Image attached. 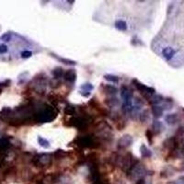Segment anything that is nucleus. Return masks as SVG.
Instances as JSON below:
<instances>
[{
	"mask_svg": "<svg viewBox=\"0 0 184 184\" xmlns=\"http://www.w3.org/2000/svg\"><path fill=\"white\" fill-rule=\"evenodd\" d=\"M57 116V111L50 106H46L43 111L35 113L34 120L39 122H50Z\"/></svg>",
	"mask_w": 184,
	"mask_h": 184,
	"instance_id": "f257e3e1",
	"label": "nucleus"
},
{
	"mask_svg": "<svg viewBox=\"0 0 184 184\" xmlns=\"http://www.w3.org/2000/svg\"><path fill=\"white\" fill-rule=\"evenodd\" d=\"M91 117L88 115L86 116H78V117H73L71 118L69 122V126H73L77 128L80 131H83L88 128V123L91 122Z\"/></svg>",
	"mask_w": 184,
	"mask_h": 184,
	"instance_id": "f03ea898",
	"label": "nucleus"
},
{
	"mask_svg": "<svg viewBox=\"0 0 184 184\" xmlns=\"http://www.w3.org/2000/svg\"><path fill=\"white\" fill-rule=\"evenodd\" d=\"M52 162V156L48 154H38L32 158V163L35 167H45Z\"/></svg>",
	"mask_w": 184,
	"mask_h": 184,
	"instance_id": "7ed1b4c3",
	"label": "nucleus"
},
{
	"mask_svg": "<svg viewBox=\"0 0 184 184\" xmlns=\"http://www.w3.org/2000/svg\"><path fill=\"white\" fill-rule=\"evenodd\" d=\"M77 145L79 147H93L95 145V141L93 139L92 136L90 135H85V136H81V137H77Z\"/></svg>",
	"mask_w": 184,
	"mask_h": 184,
	"instance_id": "20e7f679",
	"label": "nucleus"
},
{
	"mask_svg": "<svg viewBox=\"0 0 184 184\" xmlns=\"http://www.w3.org/2000/svg\"><path fill=\"white\" fill-rule=\"evenodd\" d=\"M132 82H133V84L134 85V87H135L140 92L144 93V95L145 94V97H146L147 95L152 96V95L155 93V89H154L153 88H149V87L145 86L144 84L140 83L137 79H133Z\"/></svg>",
	"mask_w": 184,
	"mask_h": 184,
	"instance_id": "39448f33",
	"label": "nucleus"
},
{
	"mask_svg": "<svg viewBox=\"0 0 184 184\" xmlns=\"http://www.w3.org/2000/svg\"><path fill=\"white\" fill-rule=\"evenodd\" d=\"M133 143V138L130 135H124L122 136L119 142H118V147L120 149H124L127 148L128 146H130Z\"/></svg>",
	"mask_w": 184,
	"mask_h": 184,
	"instance_id": "423d86ee",
	"label": "nucleus"
},
{
	"mask_svg": "<svg viewBox=\"0 0 184 184\" xmlns=\"http://www.w3.org/2000/svg\"><path fill=\"white\" fill-rule=\"evenodd\" d=\"M175 54H176V51L171 47H166L162 50V55L167 61L171 60Z\"/></svg>",
	"mask_w": 184,
	"mask_h": 184,
	"instance_id": "0eeeda50",
	"label": "nucleus"
},
{
	"mask_svg": "<svg viewBox=\"0 0 184 184\" xmlns=\"http://www.w3.org/2000/svg\"><path fill=\"white\" fill-rule=\"evenodd\" d=\"M64 77L66 81L70 82V83H74L76 81V77H77V74L75 72L74 69H69L67 70L65 74H64Z\"/></svg>",
	"mask_w": 184,
	"mask_h": 184,
	"instance_id": "6e6552de",
	"label": "nucleus"
},
{
	"mask_svg": "<svg viewBox=\"0 0 184 184\" xmlns=\"http://www.w3.org/2000/svg\"><path fill=\"white\" fill-rule=\"evenodd\" d=\"M152 128H153L152 129V133L154 132L155 134H158L164 130V125L159 121H154V122L152 124Z\"/></svg>",
	"mask_w": 184,
	"mask_h": 184,
	"instance_id": "1a4fd4ad",
	"label": "nucleus"
},
{
	"mask_svg": "<svg viewBox=\"0 0 184 184\" xmlns=\"http://www.w3.org/2000/svg\"><path fill=\"white\" fill-rule=\"evenodd\" d=\"M177 144H178V143H177V140H176L175 137L168 138L167 140L165 141V146H166L167 148L172 150V151L176 149V147H177V145H178Z\"/></svg>",
	"mask_w": 184,
	"mask_h": 184,
	"instance_id": "9d476101",
	"label": "nucleus"
},
{
	"mask_svg": "<svg viewBox=\"0 0 184 184\" xmlns=\"http://www.w3.org/2000/svg\"><path fill=\"white\" fill-rule=\"evenodd\" d=\"M165 121L168 124H175L176 122H178V116L176 113H170V114H167L165 117Z\"/></svg>",
	"mask_w": 184,
	"mask_h": 184,
	"instance_id": "9b49d317",
	"label": "nucleus"
},
{
	"mask_svg": "<svg viewBox=\"0 0 184 184\" xmlns=\"http://www.w3.org/2000/svg\"><path fill=\"white\" fill-rule=\"evenodd\" d=\"M114 27L118 30V31H121V32H124V31H126L127 30V23L124 21H122V20H118V21H115V23H114Z\"/></svg>",
	"mask_w": 184,
	"mask_h": 184,
	"instance_id": "f8f14e48",
	"label": "nucleus"
},
{
	"mask_svg": "<svg viewBox=\"0 0 184 184\" xmlns=\"http://www.w3.org/2000/svg\"><path fill=\"white\" fill-rule=\"evenodd\" d=\"M164 111V109L162 108V106H158V105H154L152 107V113L156 118H159L162 116Z\"/></svg>",
	"mask_w": 184,
	"mask_h": 184,
	"instance_id": "ddd939ff",
	"label": "nucleus"
},
{
	"mask_svg": "<svg viewBox=\"0 0 184 184\" xmlns=\"http://www.w3.org/2000/svg\"><path fill=\"white\" fill-rule=\"evenodd\" d=\"M140 152H141V155L143 157H150L152 156V153L151 151L145 145H142L141 147H140Z\"/></svg>",
	"mask_w": 184,
	"mask_h": 184,
	"instance_id": "4468645a",
	"label": "nucleus"
},
{
	"mask_svg": "<svg viewBox=\"0 0 184 184\" xmlns=\"http://www.w3.org/2000/svg\"><path fill=\"white\" fill-rule=\"evenodd\" d=\"M103 88H104L105 92H107L108 94H111V95H114L118 91V89L114 86H111V85H104Z\"/></svg>",
	"mask_w": 184,
	"mask_h": 184,
	"instance_id": "2eb2a0df",
	"label": "nucleus"
},
{
	"mask_svg": "<svg viewBox=\"0 0 184 184\" xmlns=\"http://www.w3.org/2000/svg\"><path fill=\"white\" fill-rule=\"evenodd\" d=\"M163 101H164V98L161 95H154V96H152L151 100H150V102L154 105H157Z\"/></svg>",
	"mask_w": 184,
	"mask_h": 184,
	"instance_id": "dca6fc26",
	"label": "nucleus"
},
{
	"mask_svg": "<svg viewBox=\"0 0 184 184\" xmlns=\"http://www.w3.org/2000/svg\"><path fill=\"white\" fill-rule=\"evenodd\" d=\"M81 88V91L80 93H84V92H87V94H89L90 95V91L93 89V86L90 84V83H87V84H84L80 87Z\"/></svg>",
	"mask_w": 184,
	"mask_h": 184,
	"instance_id": "f3484780",
	"label": "nucleus"
},
{
	"mask_svg": "<svg viewBox=\"0 0 184 184\" xmlns=\"http://www.w3.org/2000/svg\"><path fill=\"white\" fill-rule=\"evenodd\" d=\"M64 74L65 73H64V70H63L62 67H56L53 71V75H54V77L55 79H58L60 77H62L64 76Z\"/></svg>",
	"mask_w": 184,
	"mask_h": 184,
	"instance_id": "a211bd4d",
	"label": "nucleus"
},
{
	"mask_svg": "<svg viewBox=\"0 0 184 184\" xmlns=\"http://www.w3.org/2000/svg\"><path fill=\"white\" fill-rule=\"evenodd\" d=\"M9 145H10V143L7 138L0 139V150H6Z\"/></svg>",
	"mask_w": 184,
	"mask_h": 184,
	"instance_id": "6ab92c4d",
	"label": "nucleus"
},
{
	"mask_svg": "<svg viewBox=\"0 0 184 184\" xmlns=\"http://www.w3.org/2000/svg\"><path fill=\"white\" fill-rule=\"evenodd\" d=\"M52 56H54V58H56L57 60L61 61V62H64L65 64L66 65H76V62L75 61H71V60H68V59H65V58H62L60 56H58L57 54H51Z\"/></svg>",
	"mask_w": 184,
	"mask_h": 184,
	"instance_id": "aec40b11",
	"label": "nucleus"
},
{
	"mask_svg": "<svg viewBox=\"0 0 184 184\" xmlns=\"http://www.w3.org/2000/svg\"><path fill=\"white\" fill-rule=\"evenodd\" d=\"M38 142H39L40 145H41L42 147H43V148H48V147L50 146V142H49L48 140H46V139L41 137V136L38 137Z\"/></svg>",
	"mask_w": 184,
	"mask_h": 184,
	"instance_id": "412c9836",
	"label": "nucleus"
},
{
	"mask_svg": "<svg viewBox=\"0 0 184 184\" xmlns=\"http://www.w3.org/2000/svg\"><path fill=\"white\" fill-rule=\"evenodd\" d=\"M104 78L110 82H112L114 84H117L119 82V77H116V76H113V75H105L104 76Z\"/></svg>",
	"mask_w": 184,
	"mask_h": 184,
	"instance_id": "4be33fe9",
	"label": "nucleus"
},
{
	"mask_svg": "<svg viewBox=\"0 0 184 184\" xmlns=\"http://www.w3.org/2000/svg\"><path fill=\"white\" fill-rule=\"evenodd\" d=\"M65 112L67 115H73L76 112V109H75L74 106H66V109H65Z\"/></svg>",
	"mask_w": 184,
	"mask_h": 184,
	"instance_id": "5701e85b",
	"label": "nucleus"
},
{
	"mask_svg": "<svg viewBox=\"0 0 184 184\" xmlns=\"http://www.w3.org/2000/svg\"><path fill=\"white\" fill-rule=\"evenodd\" d=\"M10 113H11V110L9 108H4L1 111V112H0V115H1L2 117L7 118V117H9L10 115Z\"/></svg>",
	"mask_w": 184,
	"mask_h": 184,
	"instance_id": "b1692460",
	"label": "nucleus"
},
{
	"mask_svg": "<svg viewBox=\"0 0 184 184\" xmlns=\"http://www.w3.org/2000/svg\"><path fill=\"white\" fill-rule=\"evenodd\" d=\"M107 104H108L109 106H111V107H114V106H116V105L119 104V100L116 99V98H112V99H111V100H108Z\"/></svg>",
	"mask_w": 184,
	"mask_h": 184,
	"instance_id": "393cba45",
	"label": "nucleus"
},
{
	"mask_svg": "<svg viewBox=\"0 0 184 184\" xmlns=\"http://www.w3.org/2000/svg\"><path fill=\"white\" fill-rule=\"evenodd\" d=\"M145 135H146V138H147L149 144L152 145V143H153V133H152V131L151 130H147L146 133H145Z\"/></svg>",
	"mask_w": 184,
	"mask_h": 184,
	"instance_id": "a878e982",
	"label": "nucleus"
},
{
	"mask_svg": "<svg viewBox=\"0 0 184 184\" xmlns=\"http://www.w3.org/2000/svg\"><path fill=\"white\" fill-rule=\"evenodd\" d=\"M21 58H23V59H27V58H30L32 55V53L31 52V51H23L22 53H21Z\"/></svg>",
	"mask_w": 184,
	"mask_h": 184,
	"instance_id": "bb28decb",
	"label": "nucleus"
},
{
	"mask_svg": "<svg viewBox=\"0 0 184 184\" xmlns=\"http://www.w3.org/2000/svg\"><path fill=\"white\" fill-rule=\"evenodd\" d=\"M148 119H149V114H148L147 111H144V112L140 115V120H141L142 122H146Z\"/></svg>",
	"mask_w": 184,
	"mask_h": 184,
	"instance_id": "cd10ccee",
	"label": "nucleus"
},
{
	"mask_svg": "<svg viewBox=\"0 0 184 184\" xmlns=\"http://www.w3.org/2000/svg\"><path fill=\"white\" fill-rule=\"evenodd\" d=\"M0 39H1L2 41H4V42H9L11 40V34L10 33H5V34H3L1 37H0Z\"/></svg>",
	"mask_w": 184,
	"mask_h": 184,
	"instance_id": "c85d7f7f",
	"label": "nucleus"
},
{
	"mask_svg": "<svg viewBox=\"0 0 184 184\" xmlns=\"http://www.w3.org/2000/svg\"><path fill=\"white\" fill-rule=\"evenodd\" d=\"M8 50L9 49L6 44H0V54H6Z\"/></svg>",
	"mask_w": 184,
	"mask_h": 184,
	"instance_id": "c756f323",
	"label": "nucleus"
},
{
	"mask_svg": "<svg viewBox=\"0 0 184 184\" xmlns=\"http://www.w3.org/2000/svg\"><path fill=\"white\" fill-rule=\"evenodd\" d=\"M175 184H184V176H181L178 178L177 182H175Z\"/></svg>",
	"mask_w": 184,
	"mask_h": 184,
	"instance_id": "7c9ffc66",
	"label": "nucleus"
},
{
	"mask_svg": "<svg viewBox=\"0 0 184 184\" xmlns=\"http://www.w3.org/2000/svg\"><path fill=\"white\" fill-rule=\"evenodd\" d=\"M135 184H145V180L143 178H140V179H137L136 183Z\"/></svg>",
	"mask_w": 184,
	"mask_h": 184,
	"instance_id": "2f4dec72",
	"label": "nucleus"
},
{
	"mask_svg": "<svg viewBox=\"0 0 184 184\" xmlns=\"http://www.w3.org/2000/svg\"><path fill=\"white\" fill-rule=\"evenodd\" d=\"M94 184H104V183L100 179H97V180L94 181Z\"/></svg>",
	"mask_w": 184,
	"mask_h": 184,
	"instance_id": "473e14b6",
	"label": "nucleus"
}]
</instances>
